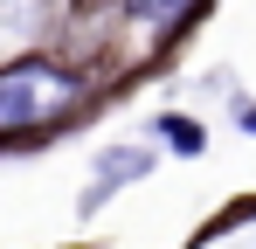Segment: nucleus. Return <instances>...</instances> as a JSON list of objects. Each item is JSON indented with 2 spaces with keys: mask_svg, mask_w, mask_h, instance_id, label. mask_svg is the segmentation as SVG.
I'll use <instances>...</instances> for the list:
<instances>
[{
  "mask_svg": "<svg viewBox=\"0 0 256 249\" xmlns=\"http://www.w3.org/2000/svg\"><path fill=\"white\" fill-rule=\"evenodd\" d=\"M236 124H242V132H256V104H242V111H236Z\"/></svg>",
  "mask_w": 256,
  "mask_h": 249,
  "instance_id": "39448f33",
  "label": "nucleus"
},
{
  "mask_svg": "<svg viewBox=\"0 0 256 249\" xmlns=\"http://www.w3.org/2000/svg\"><path fill=\"white\" fill-rule=\"evenodd\" d=\"M138 173H152V152H146V146H111V152H97V180H90L84 208L111 201V194H118L125 180H138Z\"/></svg>",
  "mask_w": 256,
  "mask_h": 249,
  "instance_id": "f03ea898",
  "label": "nucleus"
},
{
  "mask_svg": "<svg viewBox=\"0 0 256 249\" xmlns=\"http://www.w3.org/2000/svg\"><path fill=\"white\" fill-rule=\"evenodd\" d=\"M152 124H160V138H166L173 152H187V160H194V152H208V132H201L194 118H180V111H166V118H152Z\"/></svg>",
  "mask_w": 256,
  "mask_h": 249,
  "instance_id": "7ed1b4c3",
  "label": "nucleus"
},
{
  "mask_svg": "<svg viewBox=\"0 0 256 249\" xmlns=\"http://www.w3.org/2000/svg\"><path fill=\"white\" fill-rule=\"evenodd\" d=\"M194 14H201V0H160V28H180Z\"/></svg>",
  "mask_w": 256,
  "mask_h": 249,
  "instance_id": "20e7f679",
  "label": "nucleus"
},
{
  "mask_svg": "<svg viewBox=\"0 0 256 249\" xmlns=\"http://www.w3.org/2000/svg\"><path fill=\"white\" fill-rule=\"evenodd\" d=\"M84 97V76L62 62H7L0 70V132H35Z\"/></svg>",
  "mask_w": 256,
  "mask_h": 249,
  "instance_id": "f257e3e1",
  "label": "nucleus"
}]
</instances>
